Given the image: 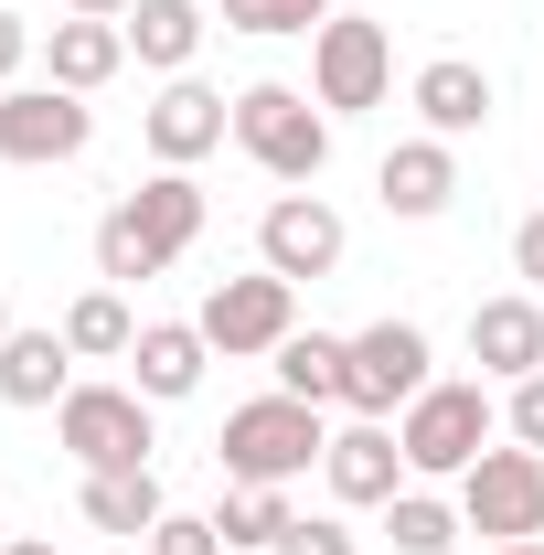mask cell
Here are the masks:
<instances>
[{
    "label": "cell",
    "instance_id": "obj_33",
    "mask_svg": "<svg viewBox=\"0 0 544 555\" xmlns=\"http://www.w3.org/2000/svg\"><path fill=\"white\" fill-rule=\"evenodd\" d=\"M0 555H54V545H43V534H11V545H0Z\"/></svg>",
    "mask_w": 544,
    "mask_h": 555
},
{
    "label": "cell",
    "instance_id": "obj_13",
    "mask_svg": "<svg viewBox=\"0 0 544 555\" xmlns=\"http://www.w3.org/2000/svg\"><path fill=\"white\" fill-rule=\"evenodd\" d=\"M139 139H150V160H160V171H193L204 150L235 139V96H213V86H193V75H171V86L139 107Z\"/></svg>",
    "mask_w": 544,
    "mask_h": 555
},
{
    "label": "cell",
    "instance_id": "obj_32",
    "mask_svg": "<svg viewBox=\"0 0 544 555\" xmlns=\"http://www.w3.org/2000/svg\"><path fill=\"white\" fill-rule=\"evenodd\" d=\"M65 11H75V22H129L139 0H65Z\"/></svg>",
    "mask_w": 544,
    "mask_h": 555
},
{
    "label": "cell",
    "instance_id": "obj_8",
    "mask_svg": "<svg viewBox=\"0 0 544 555\" xmlns=\"http://www.w3.org/2000/svg\"><path fill=\"white\" fill-rule=\"evenodd\" d=\"M193 321H204V343L224 352V363H257V352H277L288 332H299V288H288L277 268H257V278H213Z\"/></svg>",
    "mask_w": 544,
    "mask_h": 555
},
{
    "label": "cell",
    "instance_id": "obj_7",
    "mask_svg": "<svg viewBox=\"0 0 544 555\" xmlns=\"http://www.w3.org/2000/svg\"><path fill=\"white\" fill-rule=\"evenodd\" d=\"M459 524L491 545H544V449H480L459 470Z\"/></svg>",
    "mask_w": 544,
    "mask_h": 555
},
{
    "label": "cell",
    "instance_id": "obj_23",
    "mask_svg": "<svg viewBox=\"0 0 544 555\" xmlns=\"http://www.w3.org/2000/svg\"><path fill=\"white\" fill-rule=\"evenodd\" d=\"M65 343H75V363H129V343H139L129 288H86V299L65 310Z\"/></svg>",
    "mask_w": 544,
    "mask_h": 555
},
{
    "label": "cell",
    "instance_id": "obj_9",
    "mask_svg": "<svg viewBox=\"0 0 544 555\" xmlns=\"http://www.w3.org/2000/svg\"><path fill=\"white\" fill-rule=\"evenodd\" d=\"M96 139V107L75 96V86H0V160L11 171H54V160H75Z\"/></svg>",
    "mask_w": 544,
    "mask_h": 555
},
{
    "label": "cell",
    "instance_id": "obj_24",
    "mask_svg": "<svg viewBox=\"0 0 544 555\" xmlns=\"http://www.w3.org/2000/svg\"><path fill=\"white\" fill-rule=\"evenodd\" d=\"M213 524H224V545H257V555H277V534H288L299 513H288V481H235Z\"/></svg>",
    "mask_w": 544,
    "mask_h": 555
},
{
    "label": "cell",
    "instance_id": "obj_5",
    "mask_svg": "<svg viewBox=\"0 0 544 555\" xmlns=\"http://www.w3.org/2000/svg\"><path fill=\"white\" fill-rule=\"evenodd\" d=\"M385 86H396V33L363 22V11H332L310 33V96L332 118H363V107H385Z\"/></svg>",
    "mask_w": 544,
    "mask_h": 555
},
{
    "label": "cell",
    "instance_id": "obj_29",
    "mask_svg": "<svg viewBox=\"0 0 544 555\" xmlns=\"http://www.w3.org/2000/svg\"><path fill=\"white\" fill-rule=\"evenodd\" d=\"M502 427H513V449H544V374H523V385H513Z\"/></svg>",
    "mask_w": 544,
    "mask_h": 555
},
{
    "label": "cell",
    "instance_id": "obj_35",
    "mask_svg": "<svg viewBox=\"0 0 544 555\" xmlns=\"http://www.w3.org/2000/svg\"><path fill=\"white\" fill-rule=\"evenodd\" d=\"M491 555H544V545H491Z\"/></svg>",
    "mask_w": 544,
    "mask_h": 555
},
{
    "label": "cell",
    "instance_id": "obj_14",
    "mask_svg": "<svg viewBox=\"0 0 544 555\" xmlns=\"http://www.w3.org/2000/svg\"><path fill=\"white\" fill-rule=\"evenodd\" d=\"M374 193H385V214H406V224L449 214L459 204V139H396L374 160Z\"/></svg>",
    "mask_w": 544,
    "mask_h": 555
},
{
    "label": "cell",
    "instance_id": "obj_4",
    "mask_svg": "<svg viewBox=\"0 0 544 555\" xmlns=\"http://www.w3.org/2000/svg\"><path fill=\"white\" fill-rule=\"evenodd\" d=\"M491 427H502V406H491V385H427L406 416H396V449H406L416 481H459L480 449H491Z\"/></svg>",
    "mask_w": 544,
    "mask_h": 555
},
{
    "label": "cell",
    "instance_id": "obj_12",
    "mask_svg": "<svg viewBox=\"0 0 544 555\" xmlns=\"http://www.w3.org/2000/svg\"><path fill=\"white\" fill-rule=\"evenodd\" d=\"M321 481H332V502H341V513H385V502L416 481V470H406V449H396V416H352L332 449H321Z\"/></svg>",
    "mask_w": 544,
    "mask_h": 555
},
{
    "label": "cell",
    "instance_id": "obj_16",
    "mask_svg": "<svg viewBox=\"0 0 544 555\" xmlns=\"http://www.w3.org/2000/svg\"><path fill=\"white\" fill-rule=\"evenodd\" d=\"M129 385L150 396V406H182L193 385H204V363H213V343H204V321H139V343H129Z\"/></svg>",
    "mask_w": 544,
    "mask_h": 555
},
{
    "label": "cell",
    "instance_id": "obj_25",
    "mask_svg": "<svg viewBox=\"0 0 544 555\" xmlns=\"http://www.w3.org/2000/svg\"><path fill=\"white\" fill-rule=\"evenodd\" d=\"M385 534H396V555H449L470 524H459V502H438V491H396V502H385Z\"/></svg>",
    "mask_w": 544,
    "mask_h": 555
},
{
    "label": "cell",
    "instance_id": "obj_36",
    "mask_svg": "<svg viewBox=\"0 0 544 555\" xmlns=\"http://www.w3.org/2000/svg\"><path fill=\"white\" fill-rule=\"evenodd\" d=\"M0 545H11V524H0Z\"/></svg>",
    "mask_w": 544,
    "mask_h": 555
},
{
    "label": "cell",
    "instance_id": "obj_3",
    "mask_svg": "<svg viewBox=\"0 0 544 555\" xmlns=\"http://www.w3.org/2000/svg\"><path fill=\"white\" fill-rule=\"evenodd\" d=\"M235 150H246L268 182H321V160H332V107L268 75V86L235 96Z\"/></svg>",
    "mask_w": 544,
    "mask_h": 555
},
{
    "label": "cell",
    "instance_id": "obj_27",
    "mask_svg": "<svg viewBox=\"0 0 544 555\" xmlns=\"http://www.w3.org/2000/svg\"><path fill=\"white\" fill-rule=\"evenodd\" d=\"M139 545H150V555H235V545H224V524H213V513H160V524H150Z\"/></svg>",
    "mask_w": 544,
    "mask_h": 555
},
{
    "label": "cell",
    "instance_id": "obj_28",
    "mask_svg": "<svg viewBox=\"0 0 544 555\" xmlns=\"http://www.w3.org/2000/svg\"><path fill=\"white\" fill-rule=\"evenodd\" d=\"M277 555H363V545H352V524H341V513H299V524L277 534Z\"/></svg>",
    "mask_w": 544,
    "mask_h": 555
},
{
    "label": "cell",
    "instance_id": "obj_10",
    "mask_svg": "<svg viewBox=\"0 0 544 555\" xmlns=\"http://www.w3.org/2000/svg\"><path fill=\"white\" fill-rule=\"evenodd\" d=\"M438 352H427V332L416 321H374V332H352V396L341 406L352 416H406L438 374H427Z\"/></svg>",
    "mask_w": 544,
    "mask_h": 555
},
{
    "label": "cell",
    "instance_id": "obj_15",
    "mask_svg": "<svg viewBox=\"0 0 544 555\" xmlns=\"http://www.w3.org/2000/svg\"><path fill=\"white\" fill-rule=\"evenodd\" d=\"M470 363H480V374H502V385L544 374V299H534V288L480 299V310H470Z\"/></svg>",
    "mask_w": 544,
    "mask_h": 555
},
{
    "label": "cell",
    "instance_id": "obj_1",
    "mask_svg": "<svg viewBox=\"0 0 544 555\" xmlns=\"http://www.w3.org/2000/svg\"><path fill=\"white\" fill-rule=\"evenodd\" d=\"M193 235H204V182L193 171H150L129 204H107V224H96V278L107 288H139V278L171 268Z\"/></svg>",
    "mask_w": 544,
    "mask_h": 555
},
{
    "label": "cell",
    "instance_id": "obj_6",
    "mask_svg": "<svg viewBox=\"0 0 544 555\" xmlns=\"http://www.w3.org/2000/svg\"><path fill=\"white\" fill-rule=\"evenodd\" d=\"M54 438H65L75 470H150V396L139 385H75L54 406Z\"/></svg>",
    "mask_w": 544,
    "mask_h": 555
},
{
    "label": "cell",
    "instance_id": "obj_11",
    "mask_svg": "<svg viewBox=\"0 0 544 555\" xmlns=\"http://www.w3.org/2000/svg\"><path fill=\"white\" fill-rule=\"evenodd\" d=\"M341 246H352V224H341L321 193H277V204L257 214V268H277L288 288H299V278H332Z\"/></svg>",
    "mask_w": 544,
    "mask_h": 555
},
{
    "label": "cell",
    "instance_id": "obj_19",
    "mask_svg": "<svg viewBox=\"0 0 544 555\" xmlns=\"http://www.w3.org/2000/svg\"><path fill=\"white\" fill-rule=\"evenodd\" d=\"M118 33H129V54H139L150 75H182L193 54H204V33H213V22H204V0H139Z\"/></svg>",
    "mask_w": 544,
    "mask_h": 555
},
{
    "label": "cell",
    "instance_id": "obj_34",
    "mask_svg": "<svg viewBox=\"0 0 544 555\" xmlns=\"http://www.w3.org/2000/svg\"><path fill=\"white\" fill-rule=\"evenodd\" d=\"M11 332H22V321H11V299H0V343H11Z\"/></svg>",
    "mask_w": 544,
    "mask_h": 555
},
{
    "label": "cell",
    "instance_id": "obj_30",
    "mask_svg": "<svg viewBox=\"0 0 544 555\" xmlns=\"http://www.w3.org/2000/svg\"><path fill=\"white\" fill-rule=\"evenodd\" d=\"M513 278H523V288H544V214H523V224H513Z\"/></svg>",
    "mask_w": 544,
    "mask_h": 555
},
{
    "label": "cell",
    "instance_id": "obj_26",
    "mask_svg": "<svg viewBox=\"0 0 544 555\" xmlns=\"http://www.w3.org/2000/svg\"><path fill=\"white\" fill-rule=\"evenodd\" d=\"M224 22L235 33H321L332 0H224Z\"/></svg>",
    "mask_w": 544,
    "mask_h": 555
},
{
    "label": "cell",
    "instance_id": "obj_31",
    "mask_svg": "<svg viewBox=\"0 0 544 555\" xmlns=\"http://www.w3.org/2000/svg\"><path fill=\"white\" fill-rule=\"evenodd\" d=\"M22 65H33V22H22V11H0V86H11Z\"/></svg>",
    "mask_w": 544,
    "mask_h": 555
},
{
    "label": "cell",
    "instance_id": "obj_18",
    "mask_svg": "<svg viewBox=\"0 0 544 555\" xmlns=\"http://www.w3.org/2000/svg\"><path fill=\"white\" fill-rule=\"evenodd\" d=\"M75 396V343L65 321L54 332H11L0 343V406H65Z\"/></svg>",
    "mask_w": 544,
    "mask_h": 555
},
{
    "label": "cell",
    "instance_id": "obj_17",
    "mask_svg": "<svg viewBox=\"0 0 544 555\" xmlns=\"http://www.w3.org/2000/svg\"><path fill=\"white\" fill-rule=\"evenodd\" d=\"M416 118H427V139H470L491 129V75L470 65V54H438V65H416Z\"/></svg>",
    "mask_w": 544,
    "mask_h": 555
},
{
    "label": "cell",
    "instance_id": "obj_2",
    "mask_svg": "<svg viewBox=\"0 0 544 555\" xmlns=\"http://www.w3.org/2000/svg\"><path fill=\"white\" fill-rule=\"evenodd\" d=\"M321 449H332V427H321L310 396H257V406L224 416V438H213L224 481H299V470H321Z\"/></svg>",
    "mask_w": 544,
    "mask_h": 555
},
{
    "label": "cell",
    "instance_id": "obj_22",
    "mask_svg": "<svg viewBox=\"0 0 544 555\" xmlns=\"http://www.w3.org/2000/svg\"><path fill=\"white\" fill-rule=\"evenodd\" d=\"M171 502H160V470H86V524L96 534H150Z\"/></svg>",
    "mask_w": 544,
    "mask_h": 555
},
{
    "label": "cell",
    "instance_id": "obj_20",
    "mask_svg": "<svg viewBox=\"0 0 544 555\" xmlns=\"http://www.w3.org/2000/svg\"><path fill=\"white\" fill-rule=\"evenodd\" d=\"M129 65V33H118V22H54V43H43V75H54V86H75V96H96V86H107V75Z\"/></svg>",
    "mask_w": 544,
    "mask_h": 555
},
{
    "label": "cell",
    "instance_id": "obj_21",
    "mask_svg": "<svg viewBox=\"0 0 544 555\" xmlns=\"http://www.w3.org/2000/svg\"><path fill=\"white\" fill-rule=\"evenodd\" d=\"M268 363H277V396H310V406H341L352 396V343L341 332H288Z\"/></svg>",
    "mask_w": 544,
    "mask_h": 555
}]
</instances>
